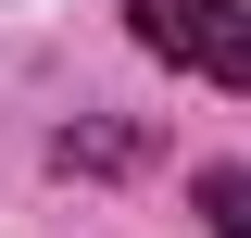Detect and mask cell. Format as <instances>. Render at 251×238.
<instances>
[{"mask_svg":"<svg viewBox=\"0 0 251 238\" xmlns=\"http://www.w3.org/2000/svg\"><path fill=\"white\" fill-rule=\"evenodd\" d=\"M126 38L201 88H251V13L239 0H126Z\"/></svg>","mask_w":251,"mask_h":238,"instance_id":"1","label":"cell"},{"mask_svg":"<svg viewBox=\"0 0 251 238\" xmlns=\"http://www.w3.org/2000/svg\"><path fill=\"white\" fill-rule=\"evenodd\" d=\"M151 125H63L50 138V176H138V163H151Z\"/></svg>","mask_w":251,"mask_h":238,"instance_id":"2","label":"cell"},{"mask_svg":"<svg viewBox=\"0 0 251 238\" xmlns=\"http://www.w3.org/2000/svg\"><path fill=\"white\" fill-rule=\"evenodd\" d=\"M188 201H201V226H214V238H251V163H201Z\"/></svg>","mask_w":251,"mask_h":238,"instance_id":"3","label":"cell"}]
</instances>
